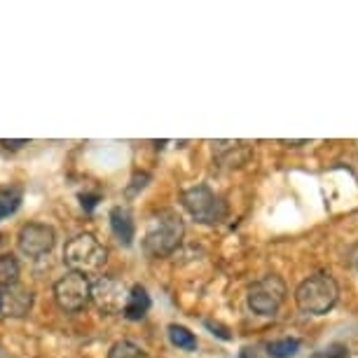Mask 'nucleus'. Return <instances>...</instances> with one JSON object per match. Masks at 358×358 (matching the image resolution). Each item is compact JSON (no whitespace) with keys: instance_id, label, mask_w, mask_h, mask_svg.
I'll return each mask as SVG.
<instances>
[{"instance_id":"4be33fe9","label":"nucleus","mask_w":358,"mask_h":358,"mask_svg":"<svg viewBox=\"0 0 358 358\" xmlns=\"http://www.w3.org/2000/svg\"><path fill=\"white\" fill-rule=\"evenodd\" d=\"M283 145H302V143H307V141H281Z\"/></svg>"},{"instance_id":"2eb2a0df","label":"nucleus","mask_w":358,"mask_h":358,"mask_svg":"<svg viewBox=\"0 0 358 358\" xmlns=\"http://www.w3.org/2000/svg\"><path fill=\"white\" fill-rule=\"evenodd\" d=\"M19 281V262L12 255H0V286H15Z\"/></svg>"},{"instance_id":"20e7f679","label":"nucleus","mask_w":358,"mask_h":358,"mask_svg":"<svg viewBox=\"0 0 358 358\" xmlns=\"http://www.w3.org/2000/svg\"><path fill=\"white\" fill-rule=\"evenodd\" d=\"M183 206L190 211V215L194 220L206 222V225H215V222H222L227 215V206L218 194L213 190H208L206 185H197L190 187V190L183 192Z\"/></svg>"},{"instance_id":"9b49d317","label":"nucleus","mask_w":358,"mask_h":358,"mask_svg":"<svg viewBox=\"0 0 358 358\" xmlns=\"http://www.w3.org/2000/svg\"><path fill=\"white\" fill-rule=\"evenodd\" d=\"M150 309V295L143 286H134L129 290V297H127V305L122 309V314L129 321H141Z\"/></svg>"},{"instance_id":"6ab92c4d","label":"nucleus","mask_w":358,"mask_h":358,"mask_svg":"<svg viewBox=\"0 0 358 358\" xmlns=\"http://www.w3.org/2000/svg\"><path fill=\"white\" fill-rule=\"evenodd\" d=\"M83 206L87 208V211H92L94 206H96V201H99V194H83Z\"/></svg>"},{"instance_id":"423d86ee","label":"nucleus","mask_w":358,"mask_h":358,"mask_svg":"<svg viewBox=\"0 0 358 358\" xmlns=\"http://www.w3.org/2000/svg\"><path fill=\"white\" fill-rule=\"evenodd\" d=\"M54 297L64 312H80L92 297V286L85 274L69 272L54 283Z\"/></svg>"},{"instance_id":"412c9836","label":"nucleus","mask_w":358,"mask_h":358,"mask_svg":"<svg viewBox=\"0 0 358 358\" xmlns=\"http://www.w3.org/2000/svg\"><path fill=\"white\" fill-rule=\"evenodd\" d=\"M239 358H260V354H258L255 349H244V351L239 354Z\"/></svg>"},{"instance_id":"9d476101","label":"nucleus","mask_w":358,"mask_h":358,"mask_svg":"<svg viewBox=\"0 0 358 358\" xmlns=\"http://www.w3.org/2000/svg\"><path fill=\"white\" fill-rule=\"evenodd\" d=\"M110 227H113L115 236H117V239L122 241L124 246H131L134 229H136V227H134V218H131L129 208L115 206L113 211H110Z\"/></svg>"},{"instance_id":"aec40b11","label":"nucleus","mask_w":358,"mask_h":358,"mask_svg":"<svg viewBox=\"0 0 358 358\" xmlns=\"http://www.w3.org/2000/svg\"><path fill=\"white\" fill-rule=\"evenodd\" d=\"M5 148H22V145H26L29 141H0Z\"/></svg>"},{"instance_id":"ddd939ff","label":"nucleus","mask_w":358,"mask_h":358,"mask_svg":"<svg viewBox=\"0 0 358 358\" xmlns=\"http://www.w3.org/2000/svg\"><path fill=\"white\" fill-rule=\"evenodd\" d=\"M22 204V190L17 187H0V220L12 215Z\"/></svg>"},{"instance_id":"a211bd4d","label":"nucleus","mask_w":358,"mask_h":358,"mask_svg":"<svg viewBox=\"0 0 358 358\" xmlns=\"http://www.w3.org/2000/svg\"><path fill=\"white\" fill-rule=\"evenodd\" d=\"M206 328L208 330H213V335H218L222 337V340H232V335L227 333V328H222L220 323H213V321H206Z\"/></svg>"},{"instance_id":"f257e3e1","label":"nucleus","mask_w":358,"mask_h":358,"mask_svg":"<svg viewBox=\"0 0 358 358\" xmlns=\"http://www.w3.org/2000/svg\"><path fill=\"white\" fill-rule=\"evenodd\" d=\"M337 297H340V288H337V281L330 274L309 276L295 290V302L300 312L314 316L328 314L337 305Z\"/></svg>"},{"instance_id":"f8f14e48","label":"nucleus","mask_w":358,"mask_h":358,"mask_svg":"<svg viewBox=\"0 0 358 358\" xmlns=\"http://www.w3.org/2000/svg\"><path fill=\"white\" fill-rule=\"evenodd\" d=\"M169 340H171L178 349H185V351L197 349V337H194V333H190L185 326H178V323H171V326H169Z\"/></svg>"},{"instance_id":"f03ea898","label":"nucleus","mask_w":358,"mask_h":358,"mask_svg":"<svg viewBox=\"0 0 358 358\" xmlns=\"http://www.w3.org/2000/svg\"><path fill=\"white\" fill-rule=\"evenodd\" d=\"M183 232H185V227L178 213L159 211L152 218L150 227H148V232H145V239H143L145 253L152 255V258H164V255L173 253L176 246L180 244V239H183Z\"/></svg>"},{"instance_id":"6e6552de","label":"nucleus","mask_w":358,"mask_h":358,"mask_svg":"<svg viewBox=\"0 0 358 358\" xmlns=\"http://www.w3.org/2000/svg\"><path fill=\"white\" fill-rule=\"evenodd\" d=\"M54 241H57V234L45 222H29L19 229V251L29 258H43L54 248Z\"/></svg>"},{"instance_id":"0eeeda50","label":"nucleus","mask_w":358,"mask_h":358,"mask_svg":"<svg viewBox=\"0 0 358 358\" xmlns=\"http://www.w3.org/2000/svg\"><path fill=\"white\" fill-rule=\"evenodd\" d=\"M127 293L124 283L113 276H101L99 281L92 283V300L96 302V307L106 314H120L127 305Z\"/></svg>"},{"instance_id":"f3484780","label":"nucleus","mask_w":358,"mask_h":358,"mask_svg":"<svg viewBox=\"0 0 358 358\" xmlns=\"http://www.w3.org/2000/svg\"><path fill=\"white\" fill-rule=\"evenodd\" d=\"M312 358H349V349L344 344H330V347L316 351Z\"/></svg>"},{"instance_id":"4468645a","label":"nucleus","mask_w":358,"mask_h":358,"mask_svg":"<svg viewBox=\"0 0 358 358\" xmlns=\"http://www.w3.org/2000/svg\"><path fill=\"white\" fill-rule=\"evenodd\" d=\"M267 351L272 358H293L297 351H300V340H295V337H283V340H276L269 344Z\"/></svg>"},{"instance_id":"1a4fd4ad","label":"nucleus","mask_w":358,"mask_h":358,"mask_svg":"<svg viewBox=\"0 0 358 358\" xmlns=\"http://www.w3.org/2000/svg\"><path fill=\"white\" fill-rule=\"evenodd\" d=\"M31 305H33L31 290L22 288L19 283H15V286H0V314L24 316L29 314Z\"/></svg>"},{"instance_id":"39448f33","label":"nucleus","mask_w":358,"mask_h":358,"mask_svg":"<svg viewBox=\"0 0 358 358\" xmlns=\"http://www.w3.org/2000/svg\"><path fill=\"white\" fill-rule=\"evenodd\" d=\"M286 300V283L279 276H265L248 288V307L260 316H274Z\"/></svg>"},{"instance_id":"7ed1b4c3","label":"nucleus","mask_w":358,"mask_h":358,"mask_svg":"<svg viewBox=\"0 0 358 358\" xmlns=\"http://www.w3.org/2000/svg\"><path fill=\"white\" fill-rule=\"evenodd\" d=\"M106 260H108L106 246L92 234L73 236L64 248V262L78 274L99 272V269L106 265Z\"/></svg>"},{"instance_id":"dca6fc26","label":"nucleus","mask_w":358,"mask_h":358,"mask_svg":"<svg viewBox=\"0 0 358 358\" xmlns=\"http://www.w3.org/2000/svg\"><path fill=\"white\" fill-rule=\"evenodd\" d=\"M108 358H148V354L138 347V344H134L129 340H122V342L113 344Z\"/></svg>"}]
</instances>
